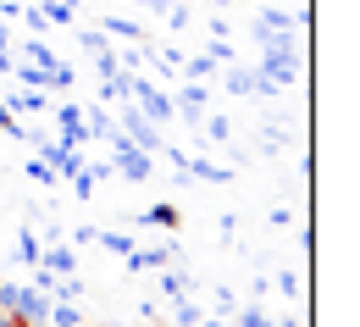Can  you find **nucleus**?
I'll list each match as a JSON object with an SVG mask.
<instances>
[{
  "instance_id": "1",
  "label": "nucleus",
  "mask_w": 360,
  "mask_h": 327,
  "mask_svg": "<svg viewBox=\"0 0 360 327\" xmlns=\"http://www.w3.org/2000/svg\"><path fill=\"white\" fill-rule=\"evenodd\" d=\"M128 100H134V105L150 117V122H172V111H178L167 89H155L150 78H134V72H128Z\"/></svg>"
},
{
  "instance_id": "2",
  "label": "nucleus",
  "mask_w": 360,
  "mask_h": 327,
  "mask_svg": "<svg viewBox=\"0 0 360 327\" xmlns=\"http://www.w3.org/2000/svg\"><path fill=\"white\" fill-rule=\"evenodd\" d=\"M117 128H122V134H128L139 150H150V155H161V150H167V139L155 134V122H150V117L139 111L134 100H122V122H117Z\"/></svg>"
},
{
  "instance_id": "3",
  "label": "nucleus",
  "mask_w": 360,
  "mask_h": 327,
  "mask_svg": "<svg viewBox=\"0 0 360 327\" xmlns=\"http://www.w3.org/2000/svg\"><path fill=\"white\" fill-rule=\"evenodd\" d=\"M261 67H266V84H271V89H294V84L305 78V61H300V56H283V50H266Z\"/></svg>"
},
{
  "instance_id": "4",
  "label": "nucleus",
  "mask_w": 360,
  "mask_h": 327,
  "mask_svg": "<svg viewBox=\"0 0 360 327\" xmlns=\"http://www.w3.org/2000/svg\"><path fill=\"white\" fill-rule=\"evenodd\" d=\"M172 255H178V244H172V238H167V244H144V250L134 244V250H128V272H161Z\"/></svg>"
},
{
  "instance_id": "5",
  "label": "nucleus",
  "mask_w": 360,
  "mask_h": 327,
  "mask_svg": "<svg viewBox=\"0 0 360 327\" xmlns=\"http://www.w3.org/2000/svg\"><path fill=\"white\" fill-rule=\"evenodd\" d=\"M45 311H50V294H39V288H22L17 300H11V316L28 327H45Z\"/></svg>"
},
{
  "instance_id": "6",
  "label": "nucleus",
  "mask_w": 360,
  "mask_h": 327,
  "mask_svg": "<svg viewBox=\"0 0 360 327\" xmlns=\"http://www.w3.org/2000/svg\"><path fill=\"white\" fill-rule=\"evenodd\" d=\"M56 139H61V144H84V139H89V122H84V111H78L72 100L56 111Z\"/></svg>"
},
{
  "instance_id": "7",
  "label": "nucleus",
  "mask_w": 360,
  "mask_h": 327,
  "mask_svg": "<svg viewBox=\"0 0 360 327\" xmlns=\"http://www.w3.org/2000/svg\"><path fill=\"white\" fill-rule=\"evenodd\" d=\"M39 267H45V272H56V278H72V272H78V255H72L67 244H50L45 255H39Z\"/></svg>"
},
{
  "instance_id": "8",
  "label": "nucleus",
  "mask_w": 360,
  "mask_h": 327,
  "mask_svg": "<svg viewBox=\"0 0 360 327\" xmlns=\"http://www.w3.org/2000/svg\"><path fill=\"white\" fill-rule=\"evenodd\" d=\"M183 178H200V184H233V167H211V161H183Z\"/></svg>"
},
{
  "instance_id": "9",
  "label": "nucleus",
  "mask_w": 360,
  "mask_h": 327,
  "mask_svg": "<svg viewBox=\"0 0 360 327\" xmlns=\"http://www.w3.org/2000/svg\"><path fill=\"white\" fill-rule=\"evenodd\" d=\"M100 34H117V39H128V45H144V39H150V34L139 28V23H128V17H117V11H111V17L100 23Z\"/></svg>"
},
{
  "instance_id": "10",
  "label": "nucleus",
  "mask_w": 360,
  "mask_h": 327,
  "mask_svg": "<svg viewBox=\"0 0 360 327\" xmlns=\"http://www.w3.org/2000/svg\"><path fill=\"white\" fill-rule=\"evenodd\" d=\"M84 122H89V139H111V134H117L111 105H89V111H84Z\"/></svg>"
},
{
  "instance_id": "11",
  "label": "nucleus",
  "mask_w": 360,
  "mask_h": 327,
  "mask_svg": "<svg viewBox=\"0 0 360 327\" xmlns=\"http://www.w3.org/2000/svg\"><path fill=\"white\" fill-rule=\"evenodd\" d=\"M139 228H178V205H172V200H161V205L139 211Z\"/></svg>"
},
{
  "instance_id": "12",
  "label": "nucleus",
  "mask_w": 360,
  "mask_h": 327,
  "mask_svg": "<svg viewBox=\"0 0 360 327\" xmlns=\"http://www.w3.org/2000/svg\"><path fill=\"white\" fill-rule=\"evenodd\" d=\"M39 255H45V238L34 233V228H22V233H17V261H22V267H39Z\"/></svg>"
},
{
  "instance_id": "13",
  "label": "nucleus",
  "mask_w": 360,
  "mask_h": 327,
  "mask_svg": "<svg viewBox=\"0 0 360 327\" xmlns=\"http://www.w3.org/2000/svg\"><path fill=\"white\" fill-rule=\"evenodd\" d=\"M45 327H84V316H78V305H67V300H50Z\"/></svg>"
},
{
  "instance_id": "14",
  "label": "nucleus",
  "mask_w": 360,
  "mask_h": 327,
  "mask_svg": "<svg viewBox=\"0 0 360 327\" xmlns=\"http://www.w3.org/2000/svg\"><path fill=\"white\" fill-rule=\"evenodd\" d=\"M11 72L22 78V89H50V67H34V61H11Z\"/></svg>"
},
{
  "instance_id": "15",
  "label": "nucleus",
  "mask_w": 360,
  "mask_h": 327,
  "mask_svg": "<svg viewBox=\"0 0 360 327\" xmlns=\"http://www.w3.org/2000/svg\"><path fill=\"white\" fill-rule=\"evenodd\" d=\"M122 100H128V72L100 78V105H122Z\"/></svg>"
},
{
  "instance_id": "16",
  "label": "nucleus",
  "mask_w": 360,
  "mask_h": 327,
  "mask_svg": "<svg viewBox=\"0 0 360 327\" xmlns=\"http://www.w3.org/2000/svg\"><path fill=\"white\" fill-rule=\"evenodd\" d=\"M183 72L200 84V78H217V56H183Z\"/></svg>"
},
{
  "instance_id": "17",
  "label": "nucleus",
  "mask_w": 360,
  "mask_h": 327,
  "mask_svg": "<svg viewBox=\"0 0 360 327\" xmlns=\"http://www.w3.org/2000/svg\"><path fill=\"white\" fill-rule=\"evenodd\" d=\"M233 327H271V316L261 305H233Z\"/></svg>"
},
{
  "instance_id": "18",
  "label": "nucleus",
  "mask_w": 360,
  "mask_h": 327,
  "mask_svg": "<svg viewBox=\"0 0 360 327\" xmlns=\"http://www.w3.org/2000/svg\"><path fill=\"white\" fill-rule=\"evenodd\" d=\"M17 17L28 23V34H50V17H45V6H28V0H22V6H17Z\"/></svg>"
},
{
  "instance_id": "19",
  "label": "nucleus",
  "mask_w": 360,
  "mask_h": 327,
  "mask_svg": "<svg viewBox=\"0 0 360 327\" xmlns=\"http://www.w3.org/2000/svg\"><path fill=\"white\" fill-rule=\"evenodd\" d=\"M50 294H56V300H67V305H78V300H84V283H78V272H72V278H56V283H50Z\"/></svg>"
},
{
  "instance_id": "20",
  "label": "nucleus",
  "mask_w": 360,
  "mask_h": 327,
  "mask_svg": "<svg viewBox=\"0 0 360 327\" xmlns=\"http://www.w3.org/2000/svg\"><path fill=\"white\" fill-rule=\"evenodd\" d=\"M94 244H105L111 255H128V250H134V233H122V228H111V233H94Z\"/></svg>"
},
{
  "instance_id": "21",
  "label": "nucleus",
  "mask_w": 360,
  "mask_h": 327,
  "mask_svg": "<svg viewBox=\"0 0 360 327\" xmlns=\"http://www.w3.org/2000/svg\"><path fill=\"white\" fill-rule=\"evenodd\" d=\"M22 61H34V67H56L61 56H56V50H50L45 39H28V50H22Z\"/></svg>"
},
{
  "instance_id": "22",
  "label": "nucleus",
  "mask_w": 360,
  "mask_h": 327,
  "mask_svg": "<svg viewBox=\"0 0 360 327\" xmlns=\"http://www.w3.org/2000/svg\"><path fill=\"white\" fill-rule=\"evenodd\" d=\"M45 17L50 23H72L78 17V0H45Z\"/></svg>"
},
{
  "instance_id": "23",
  "label": "nucleus",
  "mask_w": 360,
  "mask_h": 327,
  "mask_svg": "<svg viewBox=\"0 0 360 327\" xmlns=\"http://www.w3.org/2000/svg\"><path fill=\"white\" fill-rule=\"evenodd\" d=\"M172 316H178V327H194L200 316H205V311H200L194 300H183V294H178V305H172Z\"/></svg>"
},
{
  "instance_id": "24",
  "label": "nucleus",
  "mask_w": 360,
  "mask_h": 327,
  "mask_svg": "<svg viewBox=\"0 0 360 327\" xmlns=\"http://www.w3.org/2000/svg\"><path fill=\"white\" fill-rule=\"evenodd\" d=\"M0 134H11V139H28V128L17 122V111H6V100H0Z\"/></svg>"
},
{
  "instance_id": "25",
  "label": "nucleus",
  "mask_w": 360,
  "mask_h": 327,
  "mask_svg": "<svg viewBox=\"0 0 360 327\" xmlns=\"http://www.w3.org/2000/svg\"><path fill=\"white\" fill-rule=\"evenodd\" d=\"M94 67H100V78H111V72H122V67H117V56H111V45H105V50H94Z\"/></svg>"
},
{
  "instance_id": "26",
  "label": "nucleus",
  "mask_w": 360,
  "mask_h": 327,
  "mask_svg": "<svg viewBox=\"0 0 360 327\" xmlns=\"http://www.w3.org/2000/svg\"><path fill=\"white\" fill-rule=\"evenodd\" d=\"M28 178H34V184H56V172H50L45 155H39V161H28Z\"/></svg>"
},
{
  "instance_id": "27",
  "label": "nucleus",
  "mask_w": 360,
  "mask_h": 327,
  "mask_svg": "<svg viewBox=\"0 0 360 327\" xmlns=\"http://www.w3.org/2000/svg\"><path fill=\"white\" fill-rule=\"evenodd\" d=\"M277 288H283L288 300H300V288H305V283H300V272H277Z\"/></svg>"
},
{
  "instance_id": "28",
  "label": "nucleus",
  "mask_w": 360,
  "mask_h": 327,
  "mask_svg": "<svg viewBox=\"0 0 360 327\" xmlns=\"http://www.w3.org/2000/svg\"><path fill=\"white\" fill-rule=\"evenodd\" d=\"M161 294H167V300H178V294H183V278H178V272H167V267H161Z\"/></svg>"
},
{
  "instance_id": "29",
  "label": "nucleus",
  "mask_w": 360,
  "mask_h": 327,
  "mask_svg": "<svg viewBox=\"0 0 360 327\" xmlns=\"http://www.w3.org/2000/svg\"><path fill=\"white\" fill-rule=\"evenodd\" d=\"M139 61H144V45H128V50H122V61H117V67H122V72H134Z\"/></svg>"
},
{
  "instance_id": "30",
  "label": "nucleus",
  "mask_w": 360,
  "mask_h": 327,
  "mask_svg": "<svg viewBox=\"0 0 360 327\" xmlns=\"http://www.w3.org/2000/svg\"><path fill=\"white\" fill-rule=\"evenodd\" d=\"M67 184H72L78 200H89V194H94V178H89V172H78V178H67Z\"/></svg>"
},
{
  "instance_id": "31",
  "label": "nucleus",
  "mask_w": 360,
  "mask_h": 327,
  "mask_svg": "<svg viewBox=\"0 0 360 327\" xmlns=\"http://www.w3.org/2000/svg\"><path fill=\"white\" fill-rule=\"evenodd\" d=\"M167 23H172V28H188V6H178V0H172V6H167Z\"/></svg>"
},
{
  "instance_id": "32",
  "label": "nucleus",
  "mask_w": 360,
  "mask_h": 327,
  "mask_svg": "<svg viewBox=\"0 0 360 327\" xmlns=\"http://www.w3.org/2000/svg\"><path fill=\"white\" fill-rule=\"evenodd\" d=\"M217 305H222V316H233V305H238V294H233V288H217Z\"/></svg>"
},
{
  "instance_id": "33",
  "label": "nucleus",
  "mask_w": 360,
  "mask_h": 327,
  "mask_svg": "<svg viewBox=\"0 0 360 327\" xmlns=\"http://www.w3.org/2000/svg\"><path fill=\"white\" fill-rule=\"evenodd\" d=\"M105 39H111V34H100V28H94V34H84V50L94 56V50H105Z\"/></svg>"
},
{
  "instance_id": "34",
  "label": "nucleus",
  "mask_w": 360,
  "mask_h": 327,
  "mask_svg": "<svg viewBox=\"0 0 360 327\" xmlns=\"http://www.w3.org/2000/svg\"><path fill=\"white\" fill-rule=\"evenodd\" d=\"M50 283H56V272H45V267H34V288H39V294H50Z\"/></svg>"
},
{
  "instance_id": "35",
  "label": "nucleus",
  "mask_w": 360,
  "mask_h": 327,
  "mask_svg": "<svg viewBox=\"0 0 360 327\" xmlns=\"http://www.w3.org/2000/svg\"><path fill=\"white\" fill-rule=\"evenodd\" d=\"M194 327H227V322H222V316H200Z\"/></svg>"
},
{
  "instance_id": "36",
  "label": "nucleus",
  "mask_w": 360,
  "mask_h": 327,
  "mask_svg": "<svg viewBox=\"0 0 360 327\" xmlns=\"http://www.w3.org/2000/svg\"><path fill=\"white\" fill-rule=\"evenodd\" d=\"M0 327H28V322H17V316H6V322H0Z\"/></svg>"
},
{
  "instance_id": "37",
  "label": "nucleus",
  "mask_w": 360,
  "mask_h": 327,
  "mask_svg": "<svg viewBox=\"0 0 360 327\" xmlns=\"http://www.w3.org/2000/svg\"><path fill=\"white\" fill-rule=\"evenodd\" d=\"M271 327H300V322H271Z\"/></svg>"
},
{
  "instance_id": "38",
  "label": "nucleus",
  "mask_w": 360,
  "mask_h": 327,
  "mask_svg": "<svg viewBox=\"0 0 360 327\" xmlns=\"http://www.w3.org/2000/svg\"><path fill=\"white\" fill-rule=\"evenodd\" d=\"M217 6H233V0H217Z\"/></svg>"
}]
</instances>
